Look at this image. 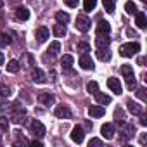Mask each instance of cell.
Segmentation results:
<instances>
[{"mask_svg":"<svg viewBox=\"0 0 147 147\" xmlns=\"http://www.w3.org/2000/svg\"><path fill=\"white\" fill-rule=\"evenodd\" d=\"M121 75L125 76V80H126V87H128V90H135L137 88V82H135V75H133V67L130 66V64H123L121 66Z\"/></svg>","mask_w":147,"mask_h":147,"instance_id":"6da1fadb","label":"cell"},{"mask_svg":"<svg viewBox=\"0 0 147 147\" xmlns=\"http://www.w3.org/2000/svg\"><path fill=\"white\" fill-rule=\"evenodd\" d=\"M140 50V45L137 42H128V43H123L119 47V55L123 57H133L135 54H138Z\"/></svg>","mask_w":147,"mask_h":147,"instance_id":"7a4b0ae2","label":"cell"},{"mask_svg":"<svg viewBox=\"0 0 147 147\" xmlns=\"http://www.w3.org/2000/svg\"><path fill=\"white\" fill-rule=\"evenodd\" d=\"M24 118H26V109L23 106H19V104H14L12 109H11V119H12V123L21 125L24 121Z\"/></svg>","mask_w":147,"mask_h":147,"instance_id":"3957f363","label":"cell"},{"mask_svg":"<svg viewBox=\"0 0 147 147\" xmlns=\"http://www.w3.org/2000/svg\"><path fill=\"white\" fill-rule=\"evenodd\" d=\"M75 26H76V30H78V31H82V33H87V31L90 30V26H92V21H90L87 16H78V18H76V23H75Z\"/></svg>","mask_w":147,"mask_h":147,"instance_id":"277c9868","label":"cell"},{"mask_svg":"<svg viewBox=\"0 0 147 147\" xmlns=\"http://www.w3.org/2000/svg\"><path fill=\"white\" fill-rule=\"evenodd\" d=\"M30 130H31V133H33L35 137H38V138L45 137V126H43V123L38 121V119H33V121H31Z\"/></svg>","mask_w":147,"mask_h":147,"instance_id":"5b68a950","label":"cell"},{"mask_svg":"<svg viewBox=\"0 0 147 147\" xmlns=\"http://www.w3.org/2000/svg\"><path fill=\"white\" fill-rule=\"evenodd\" d=\"M114 133H116V128H114L113 123H106V125H102V128H100V135H102L106 140H113V138H114Z\"/></svg>","mask_w":147,"mask_h":147,"instance_id":"8992f818","label":"cell"},{"mask_svg":"<svg viewBox=\"0 0 147 147\" xmlns=\"http://www.w3.org/2000/svg\"><path fill=\"white\" fill-rule=\"evenodd\" d=\"M107 87H109V90H111L113 94H116V95H121V94H123V87H121L119 78H109V80H107Z\"/></svg>","mask_w":147,"mask_h":147,"instance_id":"52a82bcc","label":"cell"},{"mask_svg":"<svg viewBox=\"0 0 147 147\" xmlns=\"http://www.w3.org/2000/svg\"><path fill=\"white\" fill-rule=\"evenodd\" d=\"M54 114H55L57 118H61V119H69V118L73 116V113H71V109H69L67 106H55Z\"/></svg>","mask_w":147,"mask_h":147,"instance_id":"ba28073f","label":"cell"},{"mask_svg":"<svg viewBox=\"0 0 147 147\" xmlns=\"http://www.w3.org/2000/svg\"><path fill=\"white\" fill-rule=\"evenodd\" d=\"M126 107H128V111H130L133 116H140V114L144 113V106H140L138 102H135V100H131V99L126 100Z\"/></svg>","mask_w":147,"mask_h":147,"instance_id":"9c48e42d","label":"cell"},{"mask_svg":"<svg viewBox=\"0 0 147 147\" xmlns=\"http://www.w3.org/2000/svg\"><path fill=\"white\" fill-rule=\"evenodd\" d=\"M121 133H123V135H121V140L126 142V140H130V138L135 135V126L125 121V123H123V130H121Z\"/></svg>","mask_w":147,"mask_h":147,"instance_id":"30bf717a","label":"cell"},{"mask_svg":"<svg viewBox=\"0 0 147 147\" xmlns=\"http://www.w3.org/2000/svg\"><path fill=\"white\" fill-rule=\"evenodd\" d=\"M49 36H50V31H49V28H45V26H40V28L35 31L36 43H43V42H47Z\"/></svg>","mask_w":147,"mask_h":147,"instance_id":"8fae6325","label":"cell"},{"mask_svg":"<svg viewBox=\"0 0 147 147\" xmlns=\"http://www.w3.org/2000/svg\"><path fill=\"white\" fill-rule=\"evenodd\" d=\"M31 80H33V83H38V85H42V83H45L47 82V75L42 71V69H33L31 71Z\"/></svg>","mask_w":147,"mask_h":147,"instance_id":"7c38bea8","label":"cell"},{"mask_svg":"<svg viewBox=\"0 0 147 147\" xmlns=\"http://www.w3.org/2000/svg\"><path fill=\"white\" fill-rule=\"evenodd\" d=\"M83 138H85V131H83L82 126H75V128H73V131H71V140L73 142H75V144H82Z\"/></svg>","mask_w":147,"mask_h":147,"instance_id":"4fadbf2b","label":"cell"},{"mask_svg":"<svg viewBox=\"0 0 147 147\" xmlns=\"http://www.w3.org/2000/svg\"><path fill=\"white\" fill-rule=\"evenodd\" d=\"M78 64H80V67H82V69H87V71L94 69V61H92V57H90L88 54H83V55L80 57Z\"/></svg>","mask_w":147,"mask_h":147,"instance_id":"5bb4252c","label":"cell"},{"mask_svg":"<svg viewBox=\"0 0 147 147\" xmlns=\"http://www.w3.org/2000/svg\"><path fill=\"white\" fill-rule=\"evenodd\" d=\"M38 102L43 104V106H50V104L55 102V97L50 92H42V94H38Z\"/></svg>","mask_w":147,"mask_h":147,"instance_id":"9a60e30c","label":"cell"},{"mask_svg":"<svg viewBox=\"0 0 147 147\" xmlns=\"http://www.w3.org/2000/svg\"><path fill=\"white\" fill-rule=\"evenodd\" d=\"M19 64H23V67H26V69H31V67L35 66V57H33L30 52H24Z\"/></svg>","mask_w":147,"mask_h":147,"instance_id":"2e32d148","label":"cell"},{"mask_svg":"<svg viewBox=\"0 0 147 147\" xmlns=\"http://www.w3.org/2000/svg\"><path fill=\"white\" fill-rule=\"evenodd\" d=\"M109 33H111L109 23L104 21V19H100V21L97 23V31H95V35H109Z\"/></svg>","mask_w":147,"mask_h":147,"instance_id":"e0dca14e","label":"cell"},{"mask_svg":"<svg viewBox=\"0 0 147 147\" xmlns=\"http://www.w3.org/2000/svg\"><path fill=\"white\" fill-rule=\"evenodd\" d=\"M104 114H106L104 106H90L88 107V116H92V118H102Z\"/></svg>","mask_w":147,"mask_h":147,"instance_id":"ac0fdd59","label":"cell"},{"mask_svg":"<svg viewBox=\"0 0 147 147\" xmlns=\"http://www.w3.org/2000/svg\"><path fill=\"white\" fill-rule=\"evenodd\" d=\"M73 62H75V59H73L71 54H66V55L61 57V66H62L64 71H69V69L73 67Z\"/></svg>","mask_w":147,"mask_h":147,"instance_id":"d6986e66","label":"cell"},{"mask_svg":"<svg viewBox=\"0 0 147 147\" xmlns=\"http://www.w3.org/2000/svg\"><path fill=\"white\" fill-rule=\"evenodd\" d=\"M97 57L100 59V61H111V50H109V47H97Z\"/></svg>","mask_w":147,"mask_h":147,"instance_id":"ffe728a7","label":"cell"},{"mask_svg":"<svg viewBox=\"0 0 147 147\" xmlns=\"http://www.w3.org/2000/svg\"><path fill=\"white\" fill-rule=\"evenodd\" d=\"M111 36L109 35H95V45L97 47H109Z\"/></svg>","mask_w":147,"mask_h":147,"instance_id":"44dd1931","label":"cell"},{"mask_svg":"<svg viewBox=\"0 0 147 147\" xmlns=\"http://www.w3.org/2000/svg\"><path fill=\"white\" fill-rule=\"evenodd\" d=\"M135 24H137L140 30H145V26H147V18H145L144 12H137V14H135Z\"/></svg>","mask_w":147,"mask_h":147,"instance_id":"7402d4cb","label":"cell"},{"mask_svg":"<svg viewBox=\"0 0 147 147\" xmlns=\"http://www.w3.org/2000/svg\"><path fill=\"white\" fill-rule=\"evenodd\" d=\"M16 18H18L19 21H28V19H30V11H28L26 7H18V9H16Z\"/></svg>","mask_w":147,"mask_h":147,"instance_id":"603a6c76","label":"cell"},{"mask_svg":"<svg viewBox=\"0 0 147 147\" xmlns=\"http://www.w3.org/2000/svg\"><path fill=\"white\" fill-rule=\"evenodd\" d=\"M94 97H95V100H97L100 106L111 104V97H109V95H106V94H102V92H97V94H94Z\"/></svg>","mask_w":147,"mask_h":147,"instance_id":"cb8c5ba5","label":"cell"},{"mask_svg":"<svg viewBox=\"0 0 147 147\" xmlns=\"http://www.w3.org/2000/svg\"><path fill=\"white\" fill-rule=\"evenodd\" d=\"M59 49H61V43H59V42H52L50 47L47 49V54H49L50 57H55V55L59 54Z\"/></svg>","mask_w":147,"mask_h":147,"instance_id":"d4e9b609","label":"cell"},{"mask_svg":"<svg viewBox=\"0 0 147 147\" xmlns=\"http://www.w3.org/2000/svg\"><path fill=\"white\" fill-rule=\"evenodd\" d=\"M55 19H57V23H61V24H67V23H69V14L59 11V12H55Z\"/></svg>","mask_w":147,"mask_h":147,"instance_id":"484cf974","label":"cell"},{"mask_svg":"<svg viewBox=\"0 0 147 147\" xmlns=\"http://www.w3.org/2000/svg\"><path fill=\"white\" fill-rule=\"evenodd\" d=\"M114 119H116V123H119V125H123V123L126 121V114H125V111L118 107V109L114 111Z\"/></svg>","mask_w":147,"mask_h":147,"instance_id":"4316f807","label":"cell"},{"mask_svg":"<svg viewBox=\"0 0 147 147\" xmlns=\"http://www.w3.org/2000/svg\"><path fill=\"white\" fill-rule=\"evenodd\" d=\"M52 31H54V35H55V36H64V35H66V24L57 23V24L52 28Z\"/></svg>","mask_w":147,"mask_h":147,"instance_id":"83f0119b","label":"cell"},{"mask_svg":"<svg viewBox=\"0 0 147 147\" xmlns=\"http://www.w3.org/2000/svg\"><path fill=\"white\" fill-rule=\"evenodd\" d=\"M19 69H21V64H19V61H16V59L9 61V64H7V71H9V73H18Z\"/></svg>","mask_w":147,"mask_h":147,"instance_id":"f1b7e54d","label":"cell"},{"mask_svg":"<svg viewBox=\"0 0 147 147\" xmlns=\"http://www.w3.org/2000/svg\"><path fill=\"white\" fill-rule=\"evenodd\" d=\"M102 4H104V9L107 14H113L114 12V5H116V0H102Z\"/></svg>","mask_w":147,"mask_h":147,"instance_id":"f546056e","label":"cell"},{"mask_svg":"<svg viewBox=\"0 0 147 147\" xmlns=\"http://www.w3.org/2000/svg\"><path fill=\"white\" fill-rule=\"evenodd\" d=\"M125 11H126V14H137V12H138L137 5L131 2V0H128V2L125 4Z\"/></svg>","mask_w":147,"mask_h":147,"instance_id":"4dcf8cb0","label":"cell"},{"mask_svg":"<svg viewBox=\"0 0 147 147\" xmlns=\"http://www.w3.org/2000/svg\"><path fill=\"white\" fill-rule=\"evenodd\" d=\"M87 92H88L90 95L97 94V92H99V85H97V82H88V83H87Z\"/></svg>","mask_w":147,"mask_h":147,"instance_id":"1f68e13d","label":"cell"},{"mask_svg":"<svg viewBox=\"0 0 147 147\" xmlns=\"http://www.w3.org/2000/svg\"><path fill=\"white\" fill-rule=\"evenodd\" d=\"M11 42H12V38L7 33H0V47H7Z\"/></svg>","mask_w":147,"mask_h":147,"instance_id":"d6a6232c","label":"cell"},{"mask_svg":"<svg viewBox=\"0 0 147 147\" xmlns=\"http://www.w3.org/2000/svg\"><path fill=\"white\" fill-rule=\"evenodd\" d=\"M95 5H97V0H85L83 2V7H85L87 12H92L95 9Z\"/></svg>","mask_w":147,"mask_h":147,"instance_id":"836d02e7","label":"cell"},{"mask_svg":"<svg viewBox=\"0 0 147 147\" xmlns=\"http://www.w3.org/2000/svg\"><path fill=\"white\" fill-rule=\"evenodd\" d=\"M11 95V88L7 85H0V99H7Z\"/></svg>","mask_w":147,"mask_h":147,"instance_id":"e575fe53","label":"cell"},{"mask_svg":"<svg viewBox=\"0 0 147 147\" xmlns=\"http://www.w3.org/2000/svg\"><path fill=\"white\" fill-rule=\"evenodd\" d=\"M0 130H4V131L9 130V119L5 116H0Z\"/></svg>","mask_w":147,"mask_h":147,"instance_id":"d590c367","label":"cell"},{"mask_svg":"<svg viewBox=\"0 0 147 147\" xmlns=\"http://www.w3.org/2000/svg\"><path fill=\"white\" fill-rule=\"evenodd\" d=\"M78 50H82L83 54H88V50H90V45H88L87 42H80V43H78Z\"/></svg>","mask_w":147,"mask_h":147,"instance_id":"8d00e7d4","label":"cell"},{"mask_svg":"<svg viewBox=\"0 0 147 147\" xmlns=\"http://www.w3.org/2000/svg\"><path fill=\"white\" fill-rule=\"evenodd\" d=\"M145 92H147V90H145V88H144V87H142V88H138V90H137V95H138V99H140V100H142V102H145V100H147V94H145Z\"/></svg>","mask_w":147,"mask_h":147,"instance_id":"74e56055","label":"cell"},{"mask_svg":"<svg viewBox=\"0 0 147 147\" xmlns=\"http://www.w3.org/2000/svg\"><path fill=\"white\" fill-rule=\"evenodd\" d=\"M78 2H80V0H64V4L67 7H78Z\"/></svg>","mask_w":147,"mask_h":147,"instance_id":"f35d334b","label":"cell"},{"mask_svg":"<svg viewBox=\"0 0 147 147\" xmlns=\"http://www.w3.org/2000/svg\"><path fill=\"white\" fill-rule=\"evenodd\" d=\"M88 145L92 147V145H102V140H99V138H92L90 142H88Z\"/></svg>","mask_w":147,"mask_h":147,"instance_id":"ab89813d","label":"cell"},{"mask_svg":"<svg viewBox=\"0 0 147 147\" xmlns=\"http://www.w3.org/2000/svg\"><path fill=\"white\" fill-rule=\"evenodd\" d=\"M145 142H147V133H142V135H140V144L144 145Z\"/></svg>","mask_w":147,"mask_h":147,"instance_id":"60d3db41","label":"cell"},{"mask_svg":"<svg viewBox=\"0 0 147 147\" xmlns=\"http://www.w3.org/2000/svg\"><path fill=\"white\" fill-rule=\"evenodd\" d=\"M140 116H142V114H140ZM140 125H142V126L147 125V116H142V118H140Z\"/></svg>","mask_w":147,"mask_h":147,"instance_id":"b9f144b4","label":"cell"},{"mask_svg":"<svg viewBox=\"0 0 147 147\" xmlns=\"http://www.w3.org/2000/svg\"><path fill=\"white\" fill-rule=\"evenodd\" d=\"M31 144H33V145H36V147H42V142H40V140H36V138H35Z\"/></svg>","mask_w":147,"mask_h":147,"instance_id":"7bdbcfd3","label":"cell"},{"mask_svg":"<svg viewBox=\"0 0 147 147\" xmlns=\"http://www.w3.org/2000/svg\"><path fill=\"white\" fill-rule=\"evenodd\" d=\"M144 62H145V57H138V64H140V66H145Z\"/></svg>","mask_w":147,"mask_h":147,"instance_id":"ee69618b","label":"cell"},{"mask_svg":"<svg viewBox=\"0 0 147 147\" xmlns=\"http://www.w3.org/2000/svg\"><path fill=\"white\" fill-rule=\"evenodd\" d=\"M0 64H4V54L0 52Z\"/></svg>","mask_w":147,"mask_h":147,"instance_id":"f6af8a7d","label":"cell"},{"mask_svg":"<svg viewBox=\"0 0 147 147\" xmlns=\"http://www.w3.org/2000/svg\"><path fill=\"white\" fill-rule=\"evenodd\" d=\"M144 2H145V0H144Z\"/></svg>","mask_w":147,"mask_h":147,"instance_id":"bcb514c9","label":"cell"}]
</instances>
